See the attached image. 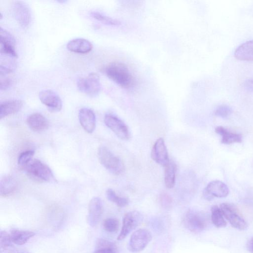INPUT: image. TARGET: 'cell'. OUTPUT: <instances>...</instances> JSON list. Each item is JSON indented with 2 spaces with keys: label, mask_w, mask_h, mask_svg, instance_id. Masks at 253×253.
Returning <instances> with one entry per match:
<instances>
[{
  "label": "cell",
  "mask_w": 253,
  "mask_h": 253,
  "mask_svg": "<svg viewBox=\"0 0 253 253\" xmlns=\"http://www.w3.org/2000/svg\"><path fill=\"white\" fill-rule=\"evenodd\" d=\"M107 77L122 88L129 89L134 86L135 79L130 69L125 63L115 62L104 69Z\"/></svg>",
  "instance_id": "obj_1"
},
{
  "label": "cell",
  "mask_w": 253,
  "mask_h": 253,
  "mask_svg": "<svg viewBox=\"0 0 253 253\" xmlns=\"http://www.w3.org/2000/svg\"><path fill=\"white\" fill-rule=\"evenodd\" d=\"M24 169L30 178L36 182L50 183L55 181L52 170L39 160H32Z\"/></svg>",
  "instance_id": "obj_2"
},
{
  "label": "cell",
  "mask_w": 253,
  "mask_h": 253,
  "mask_svg": "<svg viewBox=\"0 0 253 253\" xmlns=\"http://www.w3.org/2000/svg\"><path fill=\"white\" fill-rule=\"evenodd\" d=\"M99 161L107 170L115 175L124 173L125 166L120 158L115 156L106 146H101L98 149Z\"/></svg>",
  "instance_id": "obj_3"
},
{
  "label": "cell",
  "mask_w": 253,
  "mask_h": 253,
  "mask_svg": "<svg viewBox=\"0 0 253 253\" xmlns=\"http://www.w3.org/2000/svg\"><path fill=\"white\" fill-rule=\"evenodd\" d=\"M208 221L206 215L192 210H188L183 218L185 226L189 231L195 234L200 233L206 230Z\"/></svg>",
  "instance_id": "obj_4"
},
{
  "label": "cell",
  "mask_w": 253,
  "mask_h": 253,
  "mask_svg": "<svg viewBox=\"0 0 253 253\" xmlns=\"http://www.w3.org/2000/svg\"><path fill=\"white\" fill-rule=\"evenodd\" d=\"M220 209L224 217L235 228L239 230L247 229L248 224L237 208L230 204H222Z\"/></svg>",
  "instance_id": "obj_5"
},
{
  "label": "cell",
  "mask_w": 253,
  "mask_h": 253,
  "mask_svg": "<svg viewBox=\"0 0 253 253\" xmlns=\"http://www.w3.org/2000/svg\"><path fill=\"white\" fill-rule=\"evenodd\" d=\"M77 85L80 91L91 96L97 95L102 88L99 77L95 73H91L86 78L79 79Z\"/></svg>",
  "instance_id": "obj_6"
},
{
  "label": "cell",
  "mask_w": 253,
  "mask_h": 253,
  "mask_svg": "<svg viewBox=\"0 0 253 253\" xmlns=\"http://www.w3.org/2000/svg\"><path fill=\"white\" fill-rule=\"evenodd\" d=\"M142 216L138 211H133L126 213L123 219V224L120 234L117 240L121 241L125 239L142 222Z\"/></svg>",
  "instance_id": "obj_7"
},
{
  "label": "cell",
  "mask_w": 253,
  "mask_h": 253,
  "mask_svg": "<svg viewBox=\"0 0 253 253\" xmlns=\"http://www.w3.org/2000/svg\"><path fill=\"white\" fill-rule=\"evenodd\" d=\"M105 123L119 139L123 141L129 140L130 134L128 126L116 116L108 114L105 117Z\"/></svg>",
  "instance_id": "obj_8"
},
{
  "label": "cell",
  "mask_w": 253,
  "mask_h": 253,
  "mask_svg": "<svg viewBox=\"0 0 253 253\" xmlns=\"http://www.w3.org/2000/svg\"><path fill=\"white\" fill-rule=\"evenodd\" d=\"M153 238L151 233L146 229H141L132 235L128 244V250L137 253L144 250Z\"/></svg>",
  "instance_id": "obj_9"
},
{
  "label": "cell",
  "mask_w": 253,
  "mask_h": 253,
  "mask_svg": "<svg viewBox=\"0 0 253 253\" xmlns=\"http://www.w3.org/2000/svg\"><path fill=\"white\" fill-rule=\"evenodd\" d=\"M39 98L43 104L52 112L60 111L63 108L62 100L59 95L52 90L41 91L39 95Z\"/></svg>",
  "instance_id": "obj_10"
},
{
  "label": "cell",
  "mask_w": 253,
  "mask_h": 253,
  "mask_svg": "<svg viewBox=\"0 0 253 253\" xmlns=\"http://www.w3.org/2000/svg\"><path fill=\"white\" fill-rule=\"evenodd\" d=\"M13 11L16 20L24 29L29 27L32 20V12L29 5L22 1H15Z\"/></svg>",
  "instance_id": "obj_11"
},
{
  "label": "cell",
  "mask_w": 253,
  "mask_h": 253,
  "mask_svg": "<svg viewBox=\"0 0 253 253\" xmlns=\"http://www.w3.org/2000/svg\"><path fill=\"white\" fill-rule=\"evenodd\" d=\"M104 212V206L102 199L94 197L90 202L88 208L87 221L94 227L97 225Z\"/></svg>",
  "instance_id": "obj_12"
},
{
  "label": "cell",
  "mask_w": 253,
  "mask_h": 253,
  "mask_svg": "<svg viewBox=\"0 0 253 253\" xmlns=\"http://www.w3.org/2000/svg\"><path fill=\"white\" fill-rule=\"evenodd\" d=\"M228 187L223 182L220 181H214L210 182L204 190L205 198L211 201L215 197L223 198L228 195Z\"/></svg>",
  "instance_id": "obj_13"
},
{
  "label": "cell",
  "mask_w": 253,
  "mask_h": 253,
  "mask_svg": "<svg viewBox=\"0 0 253 253\" xmlns=\"http://www.w3.org/2000/svg\"><path fill=\"white\" fill-rule=\"evenodd\" d=\"M151 158L158 164L165 167L170 162L168 150L164 140L158 139L151 151Z\"/></svg>",
  "instance_id": "obj_14"
},
{
  "label": "cell",
  "mask_w": 253,
  "mask_h": 253,
  "mask_svg": "<svg viewBox=\"0 0 253 253\" xmlns=\"http://www.w3.org/2000/svg\"><path fill=\"white\" fill-rule=\"evenodd\" d=\"M0 43H1V53L12 57H17L14 36L8 31L1 28L0 30Z\"/></svg>",
  "instance_id": "obj_15"
},
{
  "label": "cell",
  "mask_w": 253,
  "mask_h": 253,
  "mask_svg": "<svg viewBox=\"0 0 253 253\" xmlns=\"http://www.w3.org/2000/svg\"><path fill=\"white\" fill-rule=\"evenodd\" d=\"M79 119L82 128L88 133H93L95 128L96 116L91 109L83 108L79 112Z\"/></svg>",
  "instance_id": "obj_16"
},
{
  "label": "cell",
  "mask_w": 253,
  "mask_h": 253,
  "mask_svg": "<svg viewBox=\"0 0 253 253\" xmlns=\"http://www.w3.org/2000/svg\"><path fill=\"white\" fill-rule=\"evenodd\" d=\"M67 48L70 52L84 54L90 52L93 48V45L90 41L86 39L76 38L70 40L67 43Z\"/></svg>",
  "instance_id": "obj_17"
},
{
  "label": "cell",
  "mask_w": 253,
  "mask_h": 253,
  "mask_svg": "<svg viewBox=\"0 0 253 253\" xmlns=\"http://www.w3.org/2000/svg\"><path fill=\"white\" fill-rule=\"evenodd\" d=\"M27 124L32 131L41 132L46 130L48 127L47 119L41 114L33 113L27 119Z\"/></svg>",
  "instance_id": "obj_18"
},
{
  "label": "cell",
  "mask_w": 253,
  "mask_h": 253,
  "mask_svg": "<svg viewBox=\"0 0 253 253\" xmlns=\"http://www.w3.org/2000/svg\"><path fill=\"white\" fill-rule=\"evenodd\" d=\"M23 104L20 100H9L2 103L0 106V119L19 112Z\"/></svg>",
  "instance_id": "obj_19"
},
{
  "label": "cell",
  "mask_w": 253,
  "mask_h": 253,
  "mask_svg": "<svg viewBox=\"0 0 253 253\" xmlns=\"http://www.w3.org/2000/svg\"><path fill=\"white\" fill-rule=\"evenodd\" d=\"M235 57L239 61H253V40L239 46L236 50Z\"/></svg>",
  "instance_id": "obj_20"
},
{
  "label": "cell",
  "mask_w": 253,
  "mask_h": 253,
  "mask_svg": "<svg viewBox=\"0 0 253 253\" xmlns=\"http://www.w3.org/2000/svg\"><path fill=\"white\" fill-rule=\"evenodd\" d=\"M17 187V183L12 176H4L0 182V195L2 197L10 196L15 192Z\"/></svg>",
  "instance_id": "obj_21"
},
{
  "label": "cell",
  "mask_w": 253,
  "mask_h": 253,
  "mask_svg": "<svg viewBox=\"0 0 253 253\" xmlns=\"http://www.w3.org/2000/svg\"><path fill=\"white\" fill-rule=\"evenodd\" d=\"M35 233L29 231L13 229L11 231V237L13 243L22 245L35 236Z\"/></svg>",
  "instance_id": "obj_22"
},
{
  "label": "cell",
  "mask_w": 253,
  "mask_h": 253,
  "mask_svg": "<svg viewBox=\"0 0 253 253\" xmlns=\"http://www.w3.org/2000/svg\"><path fill=\"white\" fill-rule=\"evenodd\" d=\"M215 132L222 136L221 143L225 144H231L234 143H240L242 136L240 134L230 132L222 126H218L215 129Z\"/></svg>",
  "instance_id": "obj_23"
},
{
  "label": "cell",
  "mask_w": 253,
  "mask_h": 253,
  "mask_svg": "<svg viewBox=\"0 0 253 253\" xmlns=\"http://www.w3.org/2000/svg\"><path fill=\"white\" fill-rule=\"evenodd\" d=\"M165 168V184L168 189H171L175 185L176 166L173 161H170Z\"/></svg>",
  "instance_id": "obj_24"
},
{
  "label": "cell",
  "mask_w": 253,
  "mask_h": 253,
  "mask_svg": "<svg viewBox=\"0 0 253 253\" xmlns=\"http://www.w3.org/2000/svg\"><path fill=\"white\" fill-rule=\"evenodd\" d=\"M211 220L213 223L218 228H222L226 225L224 216L220 208L213 206L211 208Z\"/></svg>",
  "instance_id": "obj_25"
},
{
  "label": "cell",
  "mask_w": 253,
  "mask_h": 253,
  "mask_svg": "<svg viewBox=\"0 0 253 253\" xmlns=\"http://www.w3.org/2000/svg\"><path fill=\"white\" fill-rule=\"evenodd\" d=\"M90 15L95 19L106 25H112V26H119L121 24V22L119 20L105 16L98 12H91Z\"/></svg>",
  "instance_id": "obj_26"
},
{
  "label": "cell",
  "mask_w": 253,
  "mask_h": 253,
  "mask_svg": "<svg viewBox=\"0 0 253 253\" xmlns=\"http://www.w3.org/2000/svg\"><path fill=\"white\" fill-rule=\"evenodd\" d=\"M106 194L108 199L119 207H124L129 204V201L127 198L119 196L112 189H108Z\"/></svg>",
  "instance_id": "obj_27"
},
{
  "label": "cell",
  "mask_w": 253,
  "mask_h": 253,
  "mask_svg": "<svg viewBox=\"0 0 253 253\" xmlns=\"http://www.w3.org/2000/svg\"><path fill=\"white\" fill-rule=\"evenodd\" d=\"M13 243L10 235L6 231H1L0 233V248L1 252L11 251L13 250Z\"/></svg>",
  "instance_id": "obj_28"
},
{
  "label": "cell",
  "mask_w": 253,
  "mask_h": 253,
  "mask_svg": "<svg viewBox=\"0 0 253 253\" xmlns=\"http://www.w3.org/2000/svg\"><path fill=\"white\" fill-rule=\"evenodd\" d=\"M34 151L32 150H27L23 152L18 158V165L23 168L26 167L32 161L34 155Z\"/></svg>",
  "instance_id": "obj_29"
},
{
  "label": "cell",
  "mask_w": 253,
  "mask_h": 253,
  "mask_svg": "<svg viewBox=\"0 0 253 253\" xmlns=\"http://www.w3.org/2000/svg\"><path fill=\"white\" fill-rule=\"evenodd\" d=\"M105 231L110 233H115L119 229V221L115 218H108L105 220L103 224Z\"/></svg>",
  "instance_id": "obj_30"
},
{
  "label": "cell",
  "mask_w": 253,
  "mask_h": 253,
  "mask_svg": "<svg viewBox=\"0 0 253 253\" xmlns=\"http://www.w3.org/2000/svg\"><path fill=\"white\" fill-rule=\"evenodd\" d=\"M233 113V110L227 105L219 106L215 111V114L218 117L226 118L229 117Z\"/></svg>",
  "instance_id": "obj_31"
},
{
  "label": "cell",
  "mask_w": 253,
  "mask_h": 253,
  "mask_svg": "<svg viewBox=\"0 0 253 253\" xmlns=\"http://www.w3.org/2000/svg\"><path fill=\"white\" fill-rule=\"evenodd\" d=\"M160 202L161 205L164 208H169L172 204V199L171 197L166 194L161 195L160 197Z\"/></svg>",
  "instance_id": "obj_32"
},
{
  "label": "cell",
  "mask_w": 253,
  "mask_h": 253,
  "mask_svg": "<svg viewBox=\"0 0 253 253\" xmlns=\"http://www.w3.org/2000/svg\"><path fill=\"white\" fill-rule=\"evenodd\" d=\"M93 253H118V251L117 247L114 243L108 247L95 249Z\"/></svg>",
  "instance_id": "obj_33"
},
{
  "label": "cell",
  "mask_w": 253,
  "mask_h": 253,
  "mask_svg": "<svg viewBox=\"0 0 253 253\" xmlns=\"http://www.w3.org/2000/svg\"><path fill=\"white\" fill-rule=\"evenodd\" d=\"M12 80L9 78H5L1 80V91H4L8 89L11 85Z\"/></svg>",
  "instance_id": "obj_34"
},
{
  "label": "cell",
  "mask_w": 253,
  "mask_h": 253,
  "mask_svg": "<svg viewBox=\"0 0 253 253\" xmlns=\"http://www.w3.org/2000/svg\"><path fill=\"white\" fill-rule=\"evenodd\" d=\"M246 89L250 92H253V79H250L245 83Z\"/></svg>",
  "instance_id": "obj_35"
},
{
  "label": "cell",
  "mask_w": 253,
  "mask_h": 253,
  "mask_svg": "<svg viewBox=\"0 0 253 253\" xmlns=\"http://www.w3.org/2000/svg\"><path fill=\"white\" fill-rule=\"evenodd\" d=\"M247 248L251 253H253V237L247 242Z\"/></svg>",
  "instance_id": "obj_36"
}]
</instances>
